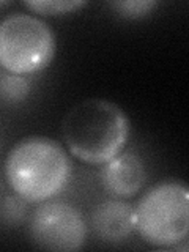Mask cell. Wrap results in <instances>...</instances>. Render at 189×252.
I'll list each match as a JSON object with an SVG mask.
<instances>
[{
	"mask_svg": "<svg viewBox=\"0 0 189 252\" xmlns=\"http://www.w3.org/2000/svg\"><path fill=\"white\" fill-rule=\"evenodd\" d=\"M147 181L144 159L132 152H120L112 159L102 164L101 183L104 189L118 199L136 195Z\"/></svg>",
	"mask_w": 189,
	"mask_h": 252,
	"instance_id": "obj_6",
	"label": "cell"
},
{
	"mask_svg": "<svg viewBox=\"0 0 189 252\" xmlns=\"http://www.w3.org/2000/svg\"><path fill=\"white\" fill-rule=\"evenodd\" d=\"M136 230L145 243L173 248L189 232V189L183 181H161L152 186L134 207Z\"/></svg>",
	"mask_w": 189,
	"mask_h": 252,
	"instance_id": "obj_3",
	"label": "cell"
},
{
	"mask_svg": "<svg viewBox=\"0 0 189 252\" xmlns=\"http://www.w3.org/2000/svg\"><path fill=\"white\" fill-rule=\"evenodd\" d=\"M131 123L114 101L89 98L71 107L62 122V136L68 152L90 165H102L125 148Z\"/></svg>",
	"mask_w": 189,
	"mask_h": 252,
	"instance_id": "obj_1",
	"label": "cell"
},
{
	"mask_svg": "<svg viewBox=\"0 0 189 252\" xmlns=\"http://www.w3.org/2000/svg\"><path fill=\"white\" fill-rule=\"evenodd\" d=\"M92 228L101 241L123 243L136 230L134 207L122 199L101 202L92 213Z\"/></svg>",
	"mask_w": 189,
	"mask_h": 252,
	"instance_id": "obj_7",
	"label": "cell"
},
{
	"mask_svg": "<svg viewBox=\"0 0 189 252\" xmlns=\"http://www.w3.org/2000/svg\"><path fill=\"white\" fill-rule=\"evenodd\" d=\"M112 8L128 18H140L148 13H152L158 6L156 0H122V2H110Z\"/></svg>",
	"mask_w": 189,
	"mask_h": 252,
	"instance_id": "obj_9",
	"label": "cell"
},
{
	"mask_svg": "<svg viewBox=\"0 0 189 252\" xmlns=\"http://www.w3.org/2000/svg\"><path fill=\"white\" fill-rule=\"evenodd\" d=\"M29 230L38 249L71 252L85 244L87 220L71 203L49 199L35 208Z\"/></svg>",
	"mask_w": 189,
	"mask_h": 252,
	"instance_id": "obj_5",
	"label": "cell"
},
{
	"mask_svg": "<svg viewBox=\"0 0 189 252\" xmlns=\"http://www.w3.org/2000/svg\"><path fill=\"white\" fill-rule=\"evenodd\" d=\"M11 2L10 0H0V8H3V6H8Z\"/></svg>",
	"mask_w": 189,
	"mask_h": 252,
	"instance_id": "obj_10",
	"label": "cell"
},
{
	"mask_svg": "<svg viewBox=\"0 0 189 252\" xmlns=\"http://www.w3.org/2000/svg\"><path fill=\"white\" fill-rule=\"evenodd\" d=\"M71 177L68 152L46 136L24 137L5 159L6 183L26 202H44L60 194Z\"/></svg>",
	"mask_w": 189,
	"mask_h": 252,
	"instance_id": "obj_2",
	"label": "cell"
},
{
	"mask_svg": "<svg viewBox=\"0 0 189 252\" xmlns=\"http://www.w3.org/2000/svg\"><path fill=\"white\" fill-rule=\"evenodd\" d=\"M55 51L54 30L38 16L11 13L0 21V66L10 74L39 73L52 63Z\"/></svg>",
	"mask_w": 189,
	"mask_h": 252,
	"instance_id": "obj_4",
	"label": "cell"
},
{
	"mask_svg": "<svg viewBox=\"0 0 189 252\" xmlns=\"http://www.w3.org/2000/svg\"><path fill=\"white\" fill-rule=\"evenodd\" d=\"M85 5L87 2L84 0H27V2H24V6L39 16L66 14Z\"/></svg>",
	"mask_w": 189,
	"mask_h": 252,
	"instance_id": "obj_8",
	"label": "cell"
}]
</instances>
